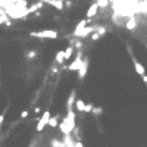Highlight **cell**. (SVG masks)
Returning a JSON list of instances; mask_svg holds the SVG:
<instances>
[{
    "label": "cell",
    "mask_w": 147,
    "mask_h": 147,
    "mask_svg": "<svg viewBox=\"0 0 147 147\" xmlns=\"http://www.w3.org/2000/svg\"><path fill=\"white\" fill-rule=\"evenodd\" d=\"M93 103H85V109H84V112L85 113H90V112H93Z\"/></svg>",
    "instance_id": "obj_17"
},
{
    "label": "cell",
    "mask_w": 147,
    "mask_h": 147,
    "mask_svg": "<svg viewBox=\"0 0 147 147\" xmlns=\"http://www.w3.org/2000/svg\"><path fill=\"white\" fill-rule=\"evenodd\" d=\"M132 65H134V69H135V72L138 74V75H146V69H144V66L138 62V60L135 59V57H132Z\"/></svg>",
    "instance_id": "obj_7"
},
{
    "label": "cell",
    "mask_w": 147,
    "mask_h": 147,
    "mask_svg": "<svg viewBox=\"0 0 147 147\" xmlns=\"http://www.w3.org/2000/svg\"><path fill=\"white\" fill-rule=\"evenodd\" d=\"M72 53H74V46H68V47L65 49V60H69V59H71Z\"/></svg>",
    "instance_id": "obj_14"
},
{
    "label": "cell",
    "mask_w": 147,
    "mask_h": 147,
    "mask_svg": "<svg viewBox=\"0 0 147 147\" xmlns=\"http://www.w3.org/2000/svg\"><path fill=\"white\" fill-rule=\"evenodd\" d=\"M146 47H147V43H146Z\"/></svg>",
    "instance_id": "obj_23"
},
{
    "label": "cell",
    "mask_w": 147,
    "mask_h": 147,
    "mask_svg": "<svg viewBox=\"0 0 147 147\" xmlns=\"http://www.w3.org/2000/svg\"><path fill=\"white\" fill-rule=\"evenodd\" d=\"M50 116H51V115H50V112H49V110H46L44 113H43V116L40 118V121H38V124H37V128H36V129H37L38 132H41L43 129L46 128V125L49 124V119H50Z\"/></svg>",
    "instance_id": "obj_4"
},
{
    "label": "cell",
    "mask_w": 147,
    "mask_h": 147,
    "mask_svg": "<svg viewBox=\"0 0 147 147\" xmlns=\"http://www.w3.org/2000/svg\"><path fill=\"white\" fill-rule=\"evenodd\" d=\"M97 13H99V6H97V3H96V2H94V3L88 7V9H87V13H85V16H87L88 19H93Z\"/></svg>",
    "instance_id": "obj_5"
},
{
    "label": "cell",
    "mask_w": 147,
    "mask_h": 147,
    "mask_svg": "<svg viewBox=\"0 0 147 147\" xmlns=\"http://www.w3.org/2000/svg\"><path fill=\"white\" fill-rule=\"evenodd\" d=\"M74 106H75V109L78 110V112H84V109H85V102H84L82 99H76Z\"/></svg>",
    "instance_id": "obj_11"
},
{
    "label": "cell",
    "mask_w": 147,
    "mask_h": 147,
    "mask_svg": "<svg viewBox=\"0 0 147 147\" xmlns=\"http://www.w3.org/2000/svg\"><path fill=\"white\" fill-rule=\"evenodd\" d=\"M3 119H5V115H0V125H2V122H3Z\"/></svg>",
    "instance_id": "obj_21"
},
{
    "label": "cell",
    "mask_w": 147,
    "mask_h": 147,
    "mask_svg": "<svg viewBox=\"0 0 147 147\" xmlns=\"http://www.w3.org/2000/svg\"><path fill=\"white\" fill-rule=\"evenodd\" d=\"M55 60H56V63H57V65H62V63L65 62V50H59L57 53H56Z\"/></svg>",
    "instance_id": "obj_10"
},
{
    "label": "cell",
    "mask_w": 147,
    "mask_h": 147,
    "mask_svg": "<svg viewBox=\"0 0 147 147\" xmlns=\"http://www.w3.org/2000/svg\"><path fill=\"white\" fill-rule=\"evenodd\" d=\"M87 66H88V60H87V59H84V60H82V63H81V66H80V69H78V78H80L81 81L84 80L85 74H87Z\"/></svg>",
    "instance_id": "obj_6"
},
{
    "label": "cell",
    "mask_w": 147,
    "mask_h": 147,
    "mask_svg": "<svg viewBox=\"0 0 147 147\" xmlns=\"http://www.w3.org/2000/svg\"><path fill=\"white\" fill-rule=\"evenodd\" d=\"M85 25H87V21H85V19H82V21H80V24L78 25H76V28H75V31H74V37L76 36V34H78L82 28H85Z\"/></svg>",
    "instance_id": "obj_13"
},
{
    "label": "cell",
    "mask_w": 147,
    "mask_h": 147,
    "mask_svg": "<svg viewBox=\"0 0 147 147\" xmlns=\"http://www.w3.org/2000/svg\"><path fill=\"white\" fill-rule=\"evenodd\" d=\"M125 27H127V30H129V31H134V30L137 28V21H135L134 16H132V18L125 24Z\"/></svg>",
    "instance_id": "obj_12"
},
{
    "label": "cell",
    "mask_w": 147,
    "mask_h": 147,
    "mask_svg": "<svg viewBox=\"0 0 147 147\" xmlns=\"http://www.w3.org/2000/svg\"><path fill=\"white\" fill-rule=\"evenodd\" d=\"M97 6H99V9L100 7H107V5H109V0H97Z\"/></svg>",
    "instance_id": "obj_16"
},
{
    "label": "cell",
    "mask_w": 147,
    "mask_h": 147,
    "mask_svg": "<svg viewBox=\"0 0 147 147\" xmlns=\"http://www.w3.org/2000/svg\"><path fill=\"white\" fill-rule=\"evenodd\" d=\"M27 116H28V110H24L21 113V118H27Z\"/></svg>",
    "instance_id": "obj_20"
},
{
    "label": "cell",
    "mask_w": 147,
    "mask_h": 147,
    "mask_svg": "<svg viewBox=\"0 0 147 147\" xmlns=\"http://www.w3.org/2000/svg\"><path fill=\"white\" fill-rule=\"evenodd\" d=\"M30 36H31V37H36V38H49V40H55V38H57V31H53V30L31 31Z\"/></svg>",
    "instance_id": "obj_2"
},
{
    "label": "cell",
    "mask_w": 147,
    "mask_h": 147,
    "mask_svg": "<svg viewBox=\"0 0 147 147\" xmlns=\"http://www.w3.org/2000/svg\"><path fill=\"white\" fill-rule=\"evenodd\" d=\"M82 60H84V59H82V53L80 51V53L76 55V57L66 66V69H68V71H78L80 66H81V63H82Z\"/></svg>",
    "instance_id": "obj_3"
},
{
    "label": "cell",
    "mask_w": 147,
    "mask_h": 147,
    "mask_svg": "<svg viewBox=\"0 0 147 147\" xmlns=\"http://www.w3.org/2000/svg\"><path fill=\"white\" fill-rule=\"evenodd\" d=\"M60 131H62L65 135H69L74 129H75V112L74 110H69L68 115L63 118L62 124L59 125Z\"/></svg>",
    "instance_id": "obj_1"
},
{
    "label": "cell",
    "mask_w": 147,
    "mask_h": 147,
    "mask_svg": "<svg viewBox=\"0 0 147 147\" xmlns=\"http://www.w3.org/2000/svg\"><path fill=\"white\" fill-rule=\"evenodd\" d=\"M74 105H75V91H72L71 94H69V99H68V102H66V107H68V112H69V110H72Z\"/></svg>",
    "instance_id": "obj_9"
},
{
    "label": "cell",
    "mask_w": 147,
    "mask_h": 147,
    "mask_svg": "<svg viewBox=\"0 0 147 147\" xmlns=\"http://www.w3.org/2000/svg\"><path fill=\"white\" fill-rule=\"evenodd\" d=\"M143 81L147 84V75H143Z\"/></svg>",
    "instance_id": "obj_22"
},
{
    "label": "cell",
    "mask_w": 147,
    "mask_h": 147,
    "mask_svg": "<svg viewBox=\"0 0 147 147\" xmlns=\"http://www.w3.org/2000/svg\"><path fill=\"white\" fill-rule=\"evenodd\" d=\"M94 30H96V27H88V28H82L78 34H76L75 37H78V38H82V37H88L90 34L94 32Z\"/></svg>",
    "instance_id": "obj_8"
},
{
    "label": "cell",
    "mask_w": 147,
    "mask_h": 147,
    "mask_svg": "<svg viewBox=\"0 0 147 147\" xmlns=\"http://www.w3.org/2000/svg\"><path fill=\"white\" fill-rule=\"evenodd\" d=\"M102 112H103L102 107H93V113H94V115H100Z\"/></svg>",
    "instance_id": "obj_18"
},
{
    "label": "cell",
    "mask_w": 147,
    "mask_h": 147,
    "mask_svg": "<svg viewBox=\"0 0 147 147\" xmlns=\"http://www.w3.org/2000/svg\"><path fill=\"white\" fill-rule=\"evenodd\" d=\"M99 38H100V36H99L97 32H93L91 34V40H99Z\"/></svg>",
    "instance_id": "obj_19"
},
{
    "label": "cell",
    "mask_w": 147,
    "mask_h": 147,
    "mask_svg": "<svg viewBox=\"0 0 147 147\" xmlns=\"http://www.w3.org/2000/svg\"><path fill=\"white\" fill-rule=\"evenodd\" d=\"M57 118L59 116H50V119H49V127H51V128H56L57 125H59V122H57Z\"/></svg>",
    "instance_id": "obj_15"
}]
</instances>
